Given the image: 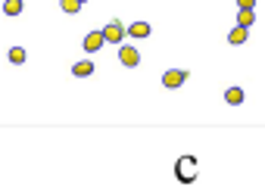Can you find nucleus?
<instances>
[{
	"label": "nucleus",
	"mask_w": 265,
	"mask_h": 193,
	"mask_svg": "<svg viewBox=\"0 0 265 193\" xmlns=\"http://www.w3.org/2000/svg\"><path fill=\"white\" fill-rule=\"evenodd\" d=\"M256 0H237V10H253Z\"/></svg>",
	"instance_id": "4468645a"
},
{
	"label": "nucleus",
	"mask_w": 265,
	"mask_h": 193,
	"mask_svg": "<svg viewBox=\"0 0 265 193\" xmlns=\"http://www.w3.org/2000/svg\"><path fill=\"white\" fill-rule=\"evenodd\" d=\"M253 22H256V13H253V10H237V25L250 28Z\"/></svg>",
	"instance_id": "1a4fd4ad"
},
{
	"label": "nucleus",
	"mask_w": 265,
	"mask_h": 193,
	"mask_svg": "<svg viewBox=\"0 0 265 193\" xmlns=\"http://www.w3.org/2000/svg\"><path fill=\"white\" fill-rule=\"evenodd\" d=\"M78 4H87V0H78Z\"/></svg>",
	"instance_id": "2eb2a0df"
},
{
	"label": "nucleus",
	"mask_w": 265,
	"mask_h": 193,
	"mask_svg": "<svg viewBox=\"0 0 265 193\" xmlns=\"http://www.w3.org/2000/svg\"><path fill=\"white\" fill-rule=\"evenodd\" d=\"M72 75H75V78H91V75H94V62H91V59H78V62L72 66Z\"/></svg>",
	"instance_id": "423d86ee"
},
{
	"label": "nucleus",
	"mask_w": 265,
	"mask_h": 193,
	"mask_svg": "<svg viewBox=\"0 0 265 193\" xmlns=\"http://www.w3.org/2000/svg\"><path fill=\"white\" fill-rule=\"evenodd\" d=\"M243 91H240V87H228V91H225V103H231V106H240V103H243Z\"/></svg>",
	"instance_id": "6e6552de"
},
{
	"label": "nucleus",
	"mask_w": 265,
	"mask_h": 193,
	"mask_svg": "<svg viewBox=\"0 0 265 193\" xmlns=\"http://www.w3.org/2000/svg\"><path fill=\"white\" fill-rule=\"evenodd\" d=\"M122 38H125V25H122L119 19H116V22H110V25L103 28V41H106V44H119Z\"/></svg>",
	"instance_id": "f03ea898"
},
{
	"label": "nucleus",
	"mask_w": 265,
	"mask_h": 193,
	"mask_svg": "<svg viewBox=\"0 0 265 193\" xmlns=\"http://www.w3.org/2000/svg\"><path fill=\"white\" fill-rule=\"evenodd\" d=\"M60 7H63V13H72V16L81 10V4H78V0H60Z\"/></svg>",
	"instance_id": "ddd939ff"
},
{
	"label": "nucleus",
	"mask_w": 265,
	"mask_h": 193,
	"mask_svg": "<svg viewBox=\"0 0 265 193\" xmlns=\"http://www.w3.org/2000/svg\"><path fill=\"white\" fill-rule=\"evenodd\" d=\"M128 34H131V38H147V34H150V25L137 19V22H134V25L128 28Z\"/></svg>",
	"instance_id": "9d476101"
},
{
	"label": "nucleus",
	"mask_w": 265,
	"mask_h": 193,
	"mask_svg": "<svg viewBox=\"0 0 265 193\" xmlns=\"http://www.w3.org/2000/svg\"><path fill=\"white\" fill-rule=\"evenodd\" d=\"M184 81H187L184 69H166V75H163V84H166V87H172V91H175V87H181Z\"/></svg>",
	"instance_id": "7ed1b4c3"
},
{
	"label": "nucleus",
	"mask_w": 265,
	"mask_h": 193,
	"mask_svg": "<svg viewBox=\"0 0 265 193\" xmlns=\"http://www.w3.org/2000/svg\"><path fill=\"white\" fill-rule=\"evenodd\" d=\"M10 62L13 66H22L25 62V50L22 47H10Z\"/></svg>",
	"instance_id": "f8f14e48"
},
{
	"label": "nucleus",
	"mask_w": 265,
	"mask_h": 193,
	"mask_svg": "<svg viewBox=\"0 0 265 193\" xmlns=\"http://www.w3.org/2000/svg\"><path fill=\"white\" fill-rule=\"evenodd\" d=\"M119 59H122V66H125V69L140 66V53H137L134 47H122V50H119Z\"/></svg>",
	"instance_id": "20e7f679"
},
{
	"label": "nucleus",
	"mask_w": 265,
	"mask_h": 193,
	"mask_svg": "<svg viewBox=\"0 0 265 193\" xmlns=\"http://www.w3.org/2000/svg\"><path fill=\"white\" fill-rule=\"evenodd\" d=\"M175 178L181 184H193L197 181V159H193V156H181V159L175 162Z\"/></svg>",
	"instance_id": "f257e3e1"
},
{
	"label": "nucleus",
	"mask_w": 265,
	"mask_h": 193,
	"mask_svg": "<svg viewBox=\"0 0 265 193\" xmlns=\"http://www.w3.org/2000/svg\"><path fill=\"white\" fill-rule=\"evenodd\" d=\"M22 7H25L22 0H7V4H4V13H7V16H19Z\"/></svg>",
	"instance_id": "9b49d317"
},
{
	"label": "nucleus",
	"mask_w": 265,
	"mask_h": 193,
	"mask_svg": "<svg viewBox=\"0 0 265 193\" xmlns=\"http://www.w3.org/2000/svg\"><path fill=\"white\" fill-rule=\"evenodd\" d=\"M246 38H250V28H243V25H237V28H231V34H228V44L231 47H240Z\"/></svg>",
	"instance_id": "0eeeda50"
},
{
	"label": "nucleus",
	"mask_w": 265,
	"mask_h": 193,
	"mask_svg": "<svg viewBox=\"0 0 265 193\" xmlns=\"http://www.w3.org/2000/svg\"><path fill=\"white\" fill-rule=\"evenodd\" d=\"M106 41H103V31H91V34H84V50L87 53H97V50L103 47Z\"/></svg>",
	"instance_id": "39448f33"
}]
</instances>
